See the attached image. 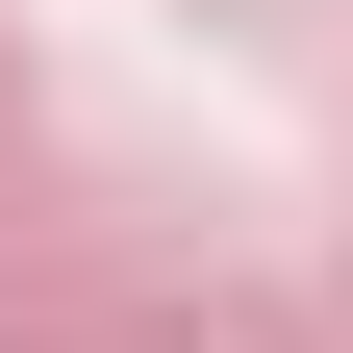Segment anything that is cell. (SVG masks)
Returning <instances> with one entry per match:
<instances>
[]
</instances>
